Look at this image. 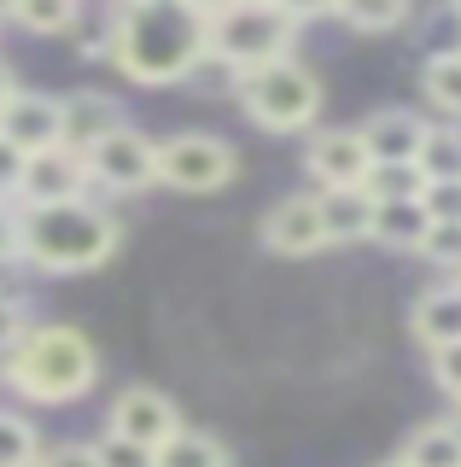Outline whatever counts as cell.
I'll use <instances>...</instances> for the list:
<instances>
[{"instance_id": "obj_16", "label": "cell", "mask_w": 461, "mask_h": 467, "mask_svg": "<svg viewBox=\"0 0 461 467\" xmlns=\"http://www.w3.org/2000/svg\"><path fill=\"white\" fill-rule=\"evenodd\" d=\"M315 211H322L327 245L374 240V199H368V187H322V193H315Z\"/></svg>"}, {"instance_id": "obj_33", "label": "cell", "mask_w": 461, "mask_h": 467, "mask_svg": "<svg viewBox=\"0 0 461 467\" xmlns=\"http://www.w3.org/2000/svg\"><path fill=\"white\" fill-rule=\"evenodd\" d=\"M275 6L286 12V18H298V24H315V18H339V0H275Z\"/></svg>"}, {"instance_id": "obj_4", "label": "cell", "mask_w": 461, "mask_h": 467, "mask_svg": "<svg viewBox=\"0 0 461 467\" xmlns=\"http://www.w3.org/2000/svg\"><path fill=\"white\" fill-rule=\"evenodd\" d=\"M298 29L304 24L286 18L275 0H228V6L210 12V58H222V65L240 77V70L292 58Z\"/></svg>"}, {"instance_id": "obj_15", "label": "cell", "mask_w": 461, "mask_h": 467, "mask_svg": "<svg viewBox=\"0 0 461 467\" xmlns=\"http://www.w3.org/2000/svg\"><path fill=\"white\" fill-rule=\"evenodd\" d=\"M356 135H363L374 164H415V152H421V140H426V123L415 111L392 106V111H374Z\"/></svg>"}, {"instance_id": "obj_5", "label": "cell", "mask_w": 461, "mask_h": 467, "mask_svg": "<svg viewBox=\"0 0 461 467\" xmlns=\"http://www.w3.org/2000/svg\"><path fill=\"white\" fill-rule=\"evenodd\" d=\"M234 94L246 117L269 135H298V129L315 123L322 111V82L315 70H304L298 58H275V65H257V70H240L234 77Z\"/></svg>"}, {"instance_id": "obj_9", "label": "cell", "mask_w": 461, "mask_h": 467, "mask_svg": "<svg viewBox=\"0 0 461 467\" xmlns=\"http://www.w3.org/2000/svg\"><path fill=\"white\" fill-rule=\"evenodd\" d=\"M65 199H88V164L70 146H47V152L24 158L18 175V211L24 204H65Z\"/></svg>"}, {"instance_id": "obj_34", "label": "cell", "mask_w": 461, "mask_h": 467, "mask_svg": "<svg viewBox=\"0 0 461 467\" xmlns=\"http://www.w3.org/2000/svg\"><path fill=\"white\" fill-rule=\"evenodd\" d=\"M0 263H18V211L0 199Z\"/></svg>"}, {"instance_id": "obj_19", "label": "cell", "mask_w": 461, "mask_h": 467, "mask_svg": "<svg viewBox=\"0 0 461 467\" xmlns=\"http://www.w3.org/2000/svg\"><path fill=\"white\" fill-rule=\"evenodd\" d=\"M152 467H228V450L216 444L210 432H193V427H181L169 444H158L152 450Z\"/></svg>"}, {"instance_id": "obj_13", "label": "cell", "mask_w": 461, "mask_h": 467, "mask_svg": "<svg viewBox=\"0 0 461 467\" xmlns=\"http://www.w3.org/2000/svg\"><path fill=\"white\" fill-rule=\"evenodd\" d=\"M128 123L123 106L111 94H65L59 99V146H70V152H88L94 140H106V135H118V129Z\"/></svg>"}, {"instance_id": "obj_20", "label": "cell", "mask_w": 461, "mask_h": 467, "mask_svg": "<svg viewBox=\"0 0 461 467\" xmlns=\"http://www.w3.org/2000/svg\"><path fill=\"white\" fill-rule=\"evenodd\" d=\"M421 88H426V99L450 117V123H461V47L432 53L426 70H421Z\"/></svg>"}, {"instance_id": "obj_3", "label": "cell", "mask_w": 461, "mask_h": 467, "mask_svg": "<svg viewBox=\"0 0 461 467\" xmlns=\"http://www.w3.org/2000/svg\"><path fill=\"white\" fill-rule=\"evenodd\" d=\"M99 379V357L77 327L53 321V327H30L24 345L6 357V386L30 403H70Z\"/></svg>"}, {"instance_id": "obj_6", "label": "cell", "mask_w": 461, "mask_h": 467, "mask_svg": "<svg viewBox=\"0 0 461 467\" xmlns=\"http://www.w3.org/2000/svg\"><path fill=\"white\" fill-rule=\"evenodd\" d=\"M240 158L222 135H176V140H158V187H176V193H222L234 182Z\"/></svg>"}, {"instance_id": "obj_1", "label": "cell", "mask_w": 461, "mask_h": 467, "mask_svg": "<svg viewBox=\"0 0 461 467\" xmlns=\"http://www.w3.org/2000/svg\"><path fill=\"white\" fill-rule=\"evenodd\" d=\"M111 65L140 88L187 82L210 58L205 0H123L111 12Z\"/></svg>"}, {"instance_id": "obj_35", "label": "cell", "mask_w": 461, "mask_h": 467, "mask_svg": "<svg viewBox=\"0 0 461 467\" xmlns=\"http://www.w3.org/2000/svg\"><path fill=\"white\" fill-rule=\"evenodd\" d=\"M12 94H18V77H12V70H6V65H0V106H6V99H12Z\"/></svg>"}, {"instance_id": "obj_14", "label": "cell", "mask_w": 461, "mask_h": 467, "mask_svg": "<svg viewBox=\"0 0 461 467\" xmlns=\"http://www.w3.org/2000/svg\"><path fill=\"white\" fill-rule=\"evenodd\" d=\"M409 333L421 339L426 350H444V345H461V275L456 281H438L415 298L409 310Z\"/></svg>"}, {"instance_id": "obj_36", "label": "cell", "mask_w": 461, "mask_h": 467, "mask_svg": "<svg viewBox=\"0 0 461 467\" xmlns=\"http://www.w3.org/2000/svg\"><path fill=\"white\" fill-rule=\"evenodd\" d=\"M12 12H18V0H0V18H12Z\"/></svg>"}, {"instance_id": "obj_37", "label": "cell", "mask_w": 461, "mask_h": 467, "mask_svg": "<svg viewBox=\"0 0 461 467\" xmlns=\"http://www.w3.org/2000/svg\"><path fill=\"white\" fill-rule=\"evenodd\" d=\"M450 427H456V438H461V409H456V420H450Z\"/></svg>"}, {"instance_id": "obj_30", "label": "cell", "mask_w": 461, "mask_h": 467, "mask_svg": "<svg viewBox=\"0 0 461 467\" xmlns=\"http://www.w3.org/2000/svg\"><path fill=\"white\" fill-rule=\"evenodd\" d=\"M432 379H438L444 398H456V403H461V345L432 350Z\"/></svg>"}, {"instance_id": "obj_32", "label": "cell", "mask_w": 461, "mask_h": 467, "mask_svg": "<svg viewBox=\"0 0 461 467\" xmlns=\"http://www.w3.org/2000/svg\"><path fill=\"white\" fill-rule=\"evenodd\" d=\"M18 175H24V152L12 140H0V199H18Z\"/></svg>"}, {"instance_id": "obj_8", "label": "cell", "mask_w": 461, "mask_h": 467, "mask_svg": "<svg viewBox=\"0 0 461 467\" xmlns=\"http://www.w3.org/2000/svg\"><path fill=\"white\" fill-rule=\"evenodd\" d=\"M181 427H187L181 409L158 386H128V391H118V403H111V438H128V444L147 450V456L158 444H169Z\"/></svg>"}, {"instance_id": "obj_22", "label": "cell", "mask_w": 461, "mask_h": 467, "mask_svg": "<svg viewBox=\"0 0 461 467\" xmlns=\"http://www.w3.org/2000/svg\"><path fill=\"white\" fill-rule=\"evenodd\" d=\"M415 12V0H339V18L356 29V36H385Z\"/></svg>"}, {"instance_id": "obj_12", "label": "cell", "mask_w": 461, "mask_h": 467, "mask_svg": "<svg viewBox=\"0 0 461 467\" xmlns=\"http://www.w3.org/2000/svg\"><path fill=\"white\" fill-rule=\"evenodd\" d=\"M263 245L275 257H315L327 245L322 234V211H315V193H298V199H281L275 211L263 216Z\"/></svg>"}, {"instance_id": "obj_25", "label": "cell", "mask_w": 461, "mask_h": 467, "mask_svg": "<svg viewBox=\"0 0 461 467\" xmlns=\"http://www.w3.org/2000/svg\"><path fill=\"white\" fill-rule=\"evenodd\" d=\"M41 438L18 409H0V467H36Z\"/></svg>"}, {"instance_id": "obj_27", "label": "cell", "mask_w": 461, "mask_h": 467, "mask_svg": "<svg viewBox=\"0 0 461 467\" xmlns=\"http://www.w3.org/2000/svg\"><path fill=\"white\" fill-rule=\"evenodd\" d=\"M24 333H30V310H24L12 292H0V362L24 345Z\"/></svg>"}, {"instance_id": "obj_18", "label": "cell", "mask_w": 461, "mask_h": 467, "mask_svg": "<svg viewBox=\"0 0 461 467\" xmlns=\"http://www.w3.org/2000/svg\"><path fill=\"white\" fill-rule=\"evenodd\" d=\"M415 164H421L426 182H461V123H426Z\"/></svg>"}, {"instance_id": "obj_10", "label": "cell", "mask_w": 461, "mask_h": 467, "mask_svg": "<svg viewBox=\"0 0 461 467\" xmlns=\"http://www.w3.org/2000/svg\"><path fill=\"white\" fill-rule=\"evenodd\" d=\"M368 146L356 129H315L310 146H304V170L315 175L322 187H363L368 175Z\"/></svg>"}, {"instance_id": "obj_7", "label": "cell", "mask_w": 461, "mask_h": 467, "mask_svg": "<svg viewBox=\"0 0 461 467\" xmlns=\"http://www.w3.org/2000/svg\"><path fill=\"white\" fill-rule=\"evenodd\" d=\"M88 164V187H106V193H147L158 187V140L140 135V129H118V135L94 140L82 152Z\"/></svg>"}, {"instance_id": "obj_29", "label": "cell", "mask_w": 461, "mask_h": 467, "mask_svg": "<svg viewBox=\"0 0 461 467\" xmlns=\"http://www.w3.org/2000/svg\"><path fill=\"white\" fill-rule=\"evenodd\" d=\"M94 456H99V467H152L147 450H135L128 438H111V432L94 444Z\"/></svg>"}, {"instance_id": "obj_26", "label": "cell", "mask_w": 461, "mask_h": 467, "mask_svg": "<svg viewBox=\"0 0 461 467\" xmlns=\"http://www.w3.org/2000/svg\"><path fill=\"white\" fill-rule=\"evenodd\" d=\"M421 257L432 263V269L461 275V223H432L426 240H421Z\"/></svg>"}, {"instance_id": "obj_28", "label": "cell", "mask_w": 461, "mask_h": 467, "mask_svg": "<svg viewBox=\"0 0 461 467\" xmlns=\"http://www.w3.org/2000/svg\"><path fill=\"white\" fill-rule=\"evenodd\" d=\"M426 211L432 223H461V182H426Z\"/></svg>"}, {"instance_id": "obj_2", "label": "cell", "mask_w": 461, "mask_h": 467, "mask_svg": "<svg viewBox=\"0 0 461 467\" xmlns=\"http://www.w3.org/2000/svg\"><path fill=\"white\" fill-rule=\"evenodd\" d=\"M118 252V216L94 199L65 204H24L18 211V263L41 275H82Z\"/></svg>"}, {"instance_id": "obj_31", "label": "cell", "mask_w": 461, "mask_h": 467, "mask_svg": "<svg viewBox=\"0 0 461 467\" xmlns=\"http://www.w3.org/2000/svg\"><path fill=\"white\" fill-rule=\"evenodd\" d=\"M36 467H99V456H94V444H53L36 456Z\"/></svg>"}, {"instance_id": "obj_23", "label": "cell", "mask_w": 461, "mask_h": 467, "mask_svg": "<svg viewBox=\"0 0 461 467\" xmlns=\"http://www.w3.org/2000/svg\"><path fill=\"white\" fill-rule=\"evenodd\" d=\"M363 187H368L374 204H392V199H421L426 175H421V164H368Z\"/></svg>"}, {"instance_id": "obj_11", "label": "cell", "mask_w": 461, "mask_h": 467, "mask_svg": "<svg viewBox=\"0 0 461 467\" xmlns=\"http://www.w3.org/2000/svg\"><path fill=\"white\" fill-rule=\"evenodd\" d=\"M0 140H12L24 158L59 146V99L36 94V88H18V94L0 106Z\"/></svg>"}, {"instance_id": "obj_17", "label": "cell", "mask_w": 461, "mask_h": 467, "mask_svg": "<svg viewBox=\"0 0 461 467\" xmlns=\"http://www.w3.org/2000/svg\"><path fill=\"white\" fill-rule=\"evenodd\" d=\"M432 228L426 199H392V204H374V240L392 245V252H421Z\"/></svg>"}, {"instance_id": "obj_38", "label": "cell", "mask_w": 461, "mask_h": 467, "mask_svg": "<svg viewBox=\"0 0 461 467\" xmlns=\"http://www.w3.org/2000/svg\"><path fill=\"white\" fill-rule=\"evenodd\" d=\"M380 467H409V462H403V456H397V462H380Z\"/></svg>"}, {"instance_id": "obj_39", "label": "cell", "mask_w": 461, "mask_h": 467, "mask_svg": "<svg viewBox=\"0 0 461 467\" xmlns=\"http://www.w3.org/2000/svg\"><path fill=\"white\" fill-rule=\"evenodd\" d=\"M205 6H210V12H216V6H228V0H205Z\"/></svg>"}, {"instance_id": "obj_21", "label": "cell", "mask_w": 461, "mask_h": 467, "mask_svg": "<svg viewBox=\"0 0 461 467\" xmlns=\"http://www.w3.org/2000/svg\"><path fill=\"white\" fill-rule=\"evenodd\" d=\"M403 462L409 467H461V438L450 420H432L409 438V450H403Z\"/></svg>"}, {"instance_id": "obj_24", "label": "cell", "mask_w": 461, "mask_h": 467, "mask_svg": "<svg viewBox=\"0 0 461 467\" xmlns=\"http://www.w3.org/2000/svg\"><path fill=\"white\" fill-rule=\"evenodd\" d=\"M30 36H65V29H77L82 18V0H18V12H12Z\"/></svg>"}]
</instances>
